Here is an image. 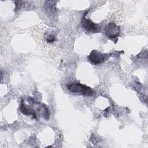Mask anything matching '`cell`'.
Returning a JSON list of instances; mask_svg holds the SVG:
<instances>
[{
    "label": "cell",
    "mask_w": 148,
    "mask_h": 148,
    "mask_svg": "<svg viewBox=\"0 0 148 148\" xmlns=\"http://www.w3.org/2000/svg\"><path fill=\"white\" fill-rule=\"evenodd\" d=\"M105 32L108 38L116 42L120 34V28L115 23H109L105 28Z\"/></svg>",
    "instance_id": "obj_2"
},
{
    "label": "cell",
    "mask_w": 148,
    "mask_h": 148,
    "mask_svg": "<svg viewBox=\"0 0 148 148\" xmlns=\"http://www.w3.org/2000/svg\"><path fill=\"white\" fill-rule=\"evenodd\" d=\"M42 114L43 116L45 117V119H48L49 116V110L47 109V108L44 105V106L42 107Z\"/></svg>",
    "instance_id": "obj_7"
},
{
    "label": "cell",
    "mask_w": 148,
    "mask_h": 148,
    "mask_svg": "<svg viewBox=\"0 0 148 148\" xmlns=\"http://www.w3.org/2000/svg\"><path fill=\"white\" fill-rule=\"evenodd\" d=\"M66 87L71 92L83 95L91 96L94 93V90L91 88L80 83L68 84Z\"/></svg>",
    "instance_id": "obj_1"
},
{
    "label": "cell",
    "mask_w": 148,
    "mask_h": 148,
    "mask_svg": "<svg viewBox=\"0 0 148 148\" xmlns=\"http://www.w3.org/2000/svg\"><path fill=\"white\" fill-rule=\"evenodd\" d=\"M20 111L22 113L26 115H32L34 118H36V115L35 112L31 108L26 106L24 103H22L20 105Z\"/></svg>",
    "instance_id": "obj_5"
},
{
    "label": "cell",
    "mask_w": 148,
    "mask_h": 148,
    "mask_svg": "<svg viewBox=\"0 0 148 148\" xmlns=\"http://www.w3.org/2000/svg\"><path fill=\"white\" fill-rule=\"evenodd\" d=\"M109 57L108 54H103L98 50H92L90 53L88 58L92 64L98 65L104 62Z\"/></svg>",
    "instance_id": "obj_3"
},
{
    "label": "cell",
    "mask_w": 148,
    "mask_h": 148,
    "mask_svg": "<svg viewBox=\"0 0 148 148\" xmlns=\"http://www.w3.org/2000/svg\"><path fill=\"white\" fill-rule=\"evenodd\" d=\"M56 39V35L53 32H50L49 34H48L47 35H46V40L47 42L49 43H52L54 41H55Z\"/></svg>",
    "instance_id": "obj_6"
},
{
    "label": "cell",
    "mask_w": 148,
    "mask_h": 148,
    "mask_svg": "<svg viewBox=\"0 0 148 148\" xmlns=\"http://www.w3.org/2000/svg\"><path fill=\"white\" fill-rule=\"evenodd\" d=\"M86 14L85 13L84 16L82 20V27L87 31V32L90 33H96L99 31L100 27L99 26L94 23L92 21L88 18H86Z\"/></svg>",
    "instance_id": "obj_4"
}]
</instances>
